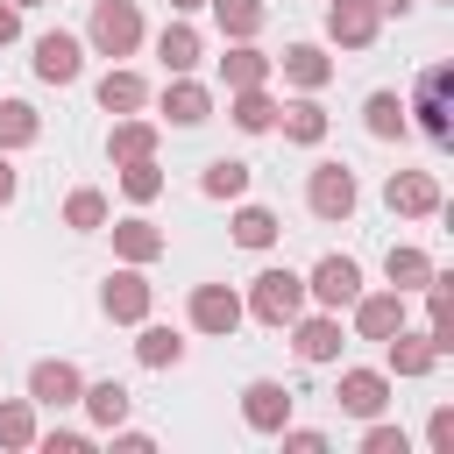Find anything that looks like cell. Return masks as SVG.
Listing matches in <instances>:
<instances>
[{
	"mask_svg": "<svg viewBox=\"0 0 454 454\" xmlns=\"http://www.w3.org/2000/svg\"><path fill=\"white\" fill-rule=\"evenodd\" d=\"M291 348H298V362H312V369L340 362V348H348L340 312H298V319H291Z\"/></svg>",
	"mask_w": 454,
	"mask_h": 454,
	"instance_id": "9c48e42d",
	"label": "cell"
},
{
	"mask_svg": "<svg viewBox=\"0 0 454 454\" xmlns=\"http://www.w3.org/2000/svg\"><path fill=\"white\" fill-rule=\"evenodd\" d=\"M248 177H255V170H248L241 156H213V163L199 170V192H206V199H241Z\"/></svg>",
	"mask_w": 454,
	"mask_h": 454,
	"instance_id": "1f68e13d",
	"label": "cell"
},
{
	"mask_svg": "<svg viewBox=\"0 0 454 454\" xmlns=\"http://www.w3.org/2000/svg\"><path fill=\"white\" fill-rule=\"evenodd\" d=\"M149 305H156V284L142 277V262L106 270V284H99V312H106L114 326H142V319H149Z\"/></svg>",
	"mask_w": 454,
	"mask_h": 454,
	"instance_id": "277c9868",
	"label": "cell"
},
{
	"mask_svg": "<svg viewBox=\"0 0 454 454\" xmlns=\"http://www.w3.org/2000/svg\"><path fill=\"white\" fill-rule=\"evenodd\" d=\"M114 447H121V454H149V447H156V440H149V433H135V426H128V419H121V426H114Z\"/></svg>",
	"mask_w": 454,
	"mask_h": 454,
	"instance_id": "60d3db41",
	"label": "cell"
},
{
	"mask_svg": "<svg viewBox=\"0 0 454 454\" xmlns=\"http://www.w3.org/2000/svg\"><path fill=\"white\" fill-rule=\"evenodd\" d=\"M362 128H369L376 142H404V135H411V114H404L397 92H369V99H362Z\"/></svg>",
	"mask_w": 454,
	"mask_h": 454,
	"instance_id": "484cf974",
	"label": "cell"
},
{
	"mask_svg": "<svg viewBox=\"0 0 454 454\" xmlns=\"http://www.w3.org/2000/svg\"><path fill=\"white\" fill-rule=\"evenodd\" d=\"M14 7H43V0H14Z\"/></svg>",
	"mask_w": 454,
	"mask_h": 454,
	"instance_id": "bcb514c9",
	"label": "cell"
},
{
	"mask_svg": "<svg viewBox=\"0 0 454 454\" xmlns=\"http://www.w3.org/2000/svg\"><path fill=\"white\" fill-rule=\"evenodd\" d=\"M277 440H284L291 454H326V433H319V426H277Z\"/></svg>",
	"mask_w": 454,
	"mask_h": 454,
	"instance_id": "ab89813d",
	"label": "cell"
},
{
	"mask_svg": "<svg viewBox=\"0 0 454 454\" xmlns=\"http://www.w3.org/2000/svg\"><path fill=\"white\" fill-rule=\"evenodd\" d=\"M419 0H376V14H411Z\"/></svg>",
	"mask_w": 454,
	"mask_h": 454,
	"instance_id": "ee69618b",
	"label": "cell"
},
{
	"mask_svg": "<svg viewBox=\"0 0 454 454\" xmlns=\"http://www.w3.org/2000/svg\"><path fill=\"white\" fill-rule=\"evenodd\" d=\"M92 99H99V114H142V106H149V85H142V71L114 64V71L92 85Z\"/></svg>",
	"mask_w": 454,
	"mask_h": 454,
	"instance_id": "ffe728a7",
	"label": "cell"
},
{
	"mask_svg": "<svg viewBox=\"0 0 454 454\" xmlns=\"http://www.w3.org/2000/svg\"><path fill=\"white\" fill-rule=\"evenodd\" d=\"M135 362H142V369H177V362H184V333L142 319V333H135Z\"/></svg>",
	"mask_w": 454,
	"mask_h": 454,
	"instance_id": "f546056e",
	"label": "cell"
},
{
	"mask_svg": "<svg viewBox=\"0 0 454 454\" xmlns=\"http://www.w3.org/2000/svg\"><path fill=\"white\" fill-rule=\"evenodd\" d=\"M241 312L262 319V326H291V319L305 312V277H298V270H262V277L248 284Z\"/></svg>",
	"mask_w": 454,
	"mask_h": 454,
	"instance_id": "7a4b0ae2",
	"label": "cell"
},
{
	"mask_svg": "<svg viewBox=\"0 0 454 454\" xmlns=\"http://www.w3.org/2000/svg\"><path fill=\"white\" fill-rule=\"evenodd\" d=\"M433 362H440V348H433V333L426 326H397L390 340H383V369H390V383L404 376H433Z\"/></svg>",
	"mask_w": 454,
	"mask_h": 454,
	"instance_id": "4fadbf2b",
	"label": "cell"
},
{
	"mask_svg": "<svg viewBox=\"0 0 454 454\" xmlns=\"http://www.w3.org/2000/svg\"><path fill=\"white\" fill-rule=\"evenodd\" d=\"M106 220H114V206H106V192H92V184H78V192L64 199V227H71V234H99Z\"/></svg>",
	"mask_w": 454,
	"mask_h": 454,
	"instance_id": "d6a6232c",
	"label": "cell"
},
{
	"mask_svg": "<svg viewBox=\"0 0 454 454\" xmlns=\"http://www.w3.org/2000/svg\"><path fill=\"white\" fill-rule=\"evenodd\" d=\"M404 114H419V135H426V142H454V64H447V57H433V64L411 78Z\"/></svg>",
	"mask_w": 454,
	"mask_h": 454,
	"instance_id": "6da1fadb",
	"label": "cell"
},
{
	"mask_svg": "<svg viewBox=\"0 0 454 454\" xmlns=\"http://www.w3.org/2000/svg\"><path fill=\"white\" fill-rule=\"evenodd\" d=\"M78 404H85V419H92L99 433H114V426L128 419V404H135V397H128V383L99 376V383H85V390H78Z\"/></svg>",
	"mask_w": 454,
	"mask_h": 454,
	"instance_id": "cb8c5ba5",
	"label": "cell"
},
{
	"mask_svg": "<svg viewBox=\"0 0 454 454\" xmlns=\"http://www.w3.org/2000/svg\"><path fill=\"white\" fill-rule=\"evenodd\" d=\"M348 326H355V340H390L397 326H404V291H355V305H348Z\"/></svg>",
	"mask_w": 454,
	"mask_h": 454,
	"instance_id": "ba28073f",
	"label": "cell"
},
{
	"mask_svg": "<svg viewBox=\"0 0 454 454\" xmlns=\"http://www.w3.org/2000/svg\"><path fill=\"white\" fill-rule=\"evenodd\" d=\"M277 128H284V142H298V149H319V142H326V106L305 92V99L277 106Z\"/></svg>",
	"mask_w": 454,
	"mask_h": 454,
	"instance_id": "7402d4cb",
	"label": "cell"
},
{
	"mask_svg": "<svg viewBox=\"0 0 454 454\" xmlns=\"http://www.w3.org/2000/svg\"><path fill=\"white\" fill-rule=\"evenodd\" d=\"M35 397H0V447L7 454H21V447H35Z\"/></svg>",
	"mask_w": 454,
	"mask_h": 454,
	"instance_id": "4dcf8cb0",
	"label": "cell"
},
{
	"mask_svg": "<svg viewBox=\"0 0 454 454\" xmlns=\"http://www.w3.org/2000/svg\"><path fill=\"white\" fill-rule=\"evenodd\" d=\"M14 192H21V170H14L7 149H0V206H14Z\"/></svg>",
	"mask_w": 454,
	"mask_h": 454,
	"instance_id": "7bdbcfd3",
	"label": "cell"
},
{
	"mask_svg": "<svg viewBox=\"0 0 454 454\" xmlns=\"http://www.w3.org/2000/svg\"><path fill=\"white\" fill-rule=\"evenodd\" d=\"M106 156H114V163H142V156H156V121H142V114H114Z\"/></svg>",
	"mask_w": 454,
	"mask_h": 454,
	"instance_id": "603a6c76",
	"label": "cell"
},
{
	"mask_svg": "<svg viewBox=\"0 0 454 454\" xmlns=\"http://www.w3.org/2000/svg\"><path fill=\"white\" fill-rule=\"evenodd\" d=\"M14 35H21V7H14V0H0V50H7Z\"/></svg>",
	"mask_w": 454,
	"mask_h": 454,
	"instance_id": "b9f144b4",
	"label": "cell"
},
{
	"mask_svg": "<svg viewBox=\"0 0 454 454\" xmlns=\"http://www.w3.org/2000/svg\"><path fill=\"white\" fill-rule=\"evenodd\" d=\"M156 57H163V71H192L199 57H206V35L177 14V21H163V35H156Z\"/></svg>",
	"mask_w": 454,
	"mask_h": 454,
	"instance_id": "d4e9b609",
	"label": "cell"
},
{
	"mask_svg": "<svg viewBox=\"0 0 454 454\" xmlns=\"http://www.w3.org/2000/svg\"><path fill=\"white\" fill-rule=\"evenodd\" d=\"M163 121H170V128H199V121H213V92H206L192 71H170V85H163Z\"/></svg>",
	"mask_w": 454,
	"mask_h": 454,
	"instance_id": "e0dca14e",
	"label": "cell"
},
{
	"mask_svg": "<svg viewBox=\"0 0 454 454\" xmlns=\"http://www.w3.org/2000/svg\"><path fill=\"white\" fill-rule=\"evenodd\" d=\"M213 7V21H220V35L227 43H255L262 35V21H270V7L262 0H206Z\"/></svg>",
	"mask_w": 454,
	"mask_h": 454,
	"instance_id": "4316f807",
	"label": "cell"
},
{
	"mask_svg": "<svg viewBox=\"0 0 454 454\" xmlns=\"http://www.w3.org/2000/svg\"><path fill=\"white\" fill-rule=\"evenodd\" d=\"M106 234H114V255H121V262H142V270H149V262H156V255L170 248V234H163L156 220H142V213H128V220H114Z\"/></svg>",
	"mask_w": 454,
	"mask_h": 454,
	"instance_id": "ac0fdd59",
	"label": "cell"
},
{
	"mask_svg": "<svg viewBox=\"0 0 454 454\" xmlns=\"http://www.w3.org/2000/svg\"><path fill=\"white\" fill-rule=\"evenodd\" d=\"M270 57L255 50V43H227V57H220V78H227V92H241V85H270Z\"/></svg>",
	"mask_w": 454,
	"mask_h": 454,
	"instance_id": "83f0119b",
	"label": "cell"
},
{
	"mask_svg": "<svg viewBox=\"0 0 454 454\" xmlns=\"http://www.w3.org/2000/svg\"><path fill=\"white\" fill-rule=\"evenodd\" d=\"M305 206H312V220H348L355 206H362V192H355V170L348 163H312V177H305Z\"/></svg>",
	"mask_w": 454,
	"mask_h": 454,
	"instance_id": "8992f818",
	"label": "cell"
},
{
	"mask_svg": "<svg viewBox=\"0 0 454 454\" xmlns=\"http://www.w3.org/2000/svg\"><path fill=\"white\" fill-rule=\"evenodd\" d=\"M426 447H433V454H454V404H433V419H426Z\"/></svg>",
	"mask_w": 454,
	"mask_h": 454,
	"instance_id": "74e56055",
	"label": "cell"
},
{
	"mask_svg": "<svg viewBox=\"0 0 454 454\" xmlns=\"http://www.w3.org/2000/svg\"><path fill=\"white\" fill-rule=\"evenodd\" d=\"M277 234H284V227H277L270 206H234V241H241V248H270Z\"/></svg>",
	"mask_w": 454,
	"mask_h": 454,
	"instance_id": "e575fe53",
	"label": "cell"
},
{
	"mask_svg": "<svg viewBox=\"0 0 454 454\" xmlns=\"http://www.w3.org/2000/svg\"><path fill=\"white\" fill-rule=\"evenodd\" d=\"M241 426L262 433V440H277V426H291V390H284L277 376H255V383L241 390Z\"/></svg>",
	"mask_w": 454,
	"mask_h": 454,
	"instance_id": "7c38bea8",
	"label": "cell"
},
{
	"mask_svg": "<svg viewBox=\"0 0 454 454\" xmlns=\"http://www.w3.org/2000/svg\"><path fill=\"white\" fill-rule=\"evenodd\" d=\"M114 170H121V192H128L135 206L163 199V170H156V156H142V163H114Z\"/></svg>",
	"mask_w": 454,
	"mask_h": 454,
	"instance_id": "d590c367",
	"label": "cell"
},
{
	"mask_svg": "<svg viewBox=\"0 0 454 454\" xmlns=\"http://www.w3.org/2000/svg\"><path fill=\"white\" fill-rule=\"evenodd\" d=\"M199 7H206V0H170V14H199Z\"/></svg>",
	"mask_w": 454,
	"mask_h": 454,
	"instance_id": "f6af8a7d",
	"label": "cell"
},
{
	"mask_svg": "<svg viewBox=\"0 0 454 454\" xmlns=\"http://www.w3.org/2000/svg\"><path fill=\"white\" fill-rule=\"evenodd\" d=\"M355 291H362V262L355 255H319L305 270V305H319V312H348Z\"/></svg>",
	"mask_w": 454,
	"mask_h": 454,
	"instance_id": "5b68a950",
	"label": "cell"
},
{
	"mask_svg": "<svg viewBox=\"0 0 454 454\" xmlns=\"http://www.w3.org/2000/svg\"><path fill=\"white\" fill-rule=\"evenodd\" d=\"M433 270H440V262H433L419 241H390V255H383V277H390V291H404V298H411V291H426V277H433Z\"/></svg>",
	"mask_w": 454,
	"mask_h": 454,
	"instance_id": "44dd1931",
	"label": "cell"
},
{
	"mask_svg": "<svg viewBox=\"0 0 454 454\" xmlns=\"http://www.w3.org/2000/svg\"><path fill=\"white\" fill-rule=\"evenodd\" d=\"M227 114H234L241 135H270V128H277V99H270V85H241V92L227 99Z\"/></svg>",
	"mask_w": 454,
	"mask_h": 454,
	"instance_id": "f1b7e54d",
	"label": "cell"
},
{
	"mask_svg": "<svg viewBox=\"0 0 454 454\" xmlns=\"http://www.w3.org/2000/svg\"><path fill=\"white\" fill-rule=\"evenodd\" d=\"M376 28H383L376 0H326V43H340V50H369Z\"/></svg>",
	"mask_w": 454,
	"mask_h": 454,
	"instance_id": "2e32d148",
	"label": "cell"
},
{
	"mask_svg": "<svg viewBox=\"0 0 454 454\" xmlns=\"http://www.w3.org/2000/svg\"><path fill=\"white\" fill-rule=\"evenodd\" d=\"M35 78L43 85H78V71H85V35H71V28H50V35H35Z\"/></svg>",
	"mask_w": 454,
	"mask_h": 454,
	"instance_id": "30bf717a",
	"label": "cell"
},
{
	"mask_svg": "<svg viewBox=\"0 0 454 454\" xmlns=\"http://www.w3.org/2000/svg\"><path fill=\"white\" fill-rule=\"evenodd\" d=\"M184 312H192V333H213V340H227V333L248 319L234 284H192V305H184Z\"/></svg>",
	"mask_w": 454,
	"mask_h": 454,
	"instance_id": "52a82bcc",
	"label": "cell"
},
{
	"mask_svg": "<svg viewBox=\"0 0 454 454\" xmlns=\"http://www.w3.org/2000/svg\"><path fill=\"white\" fill-rule=\"evenodd\" d=\"M277 71H284V85H298V92H319L326 78H333V57L319 50V43H291L284 57H270Z\"/></svg>",
	"mask_w": 454,
	"mask_h": 454,
	"instance_id": "d6986e66",
	"label": "cell"
},
{
	"mask_svg": "<svg viewBox=\"0 0 454 454\" xmlns=\"http://www.w3.org/2000/svg\"><path fill=\"white\" fill-rule=\"evenodd\" d=\"M43 135V114L28 106V99H0V149L14 156V149H28Z\"/></svg>",
	"mask_w": 454,
	"mask_h": 454,
	"instance_id": "836d02e7",
	"label": "cell"
},
{
	"mask_svg": "<svg viewBox=\"0 0 454 454\" xmlns=\"http://www.w3.org/2000/svg\"><path fill=\"white\" fill-rule=\"evenodd\" d=\"M333 404H340L348 419H383V404H390V369H340Z\"/></svg>",
	"mask_w": 454,
	"mask_h": 454,
	"instance_id": "9a60e30c",
	"label": "cell"
},
{
	"mask_svg": "<svg viewBox=\"0 0 454 454\" xmlns=\"http://www.w3.org/2000/svg\"><path fill=\"white\" fill-rule=\"evenodd\" d=\"M78 390H85L78 362H64V355H43V362H28V397H35V404L64 411V404H78Z\"/></svg>",
	"mask_w": 454,
	"mask_h": 454,
	"instance_id": "5bb4252c",
	"label": "cell"
},
{
	"mask_svg": "<svg viewBox=\"0 0 454 454\" xmlns=\"http://www.w3.org/2000/svg\"><path fill=\"white\" fill-rule=\"evenodd\" d=\"M383 206L397 220H433L440 213V177L433 170H390L383 177Z\"/></svg>",
	"mask_w": 454,
	"mask_h": 454,
	"instance_id": "8fae6325",
	"label": "cell"
},
{
	"mask_svg": "<svg viewBox=\"0 0 454 454\" xmlns=\"http://www.w3.org/2000/svg\"><path fill=\"white\" fill-rule=\"evenodd\" d=\"M411 440H404V426H383V419H369V433H362V454H404Z\"/></svg>",
	"mask_w": 454,
	"mask_h": 454,
	"instance_id": "8d00e7d4",
	"label": "cell"
},
{
	"mask_svg": "<svg viewBox=\"0 0 454 454\" xmlns=\"http://www.w3.org/2000/svg\"><path fill=\"white\" fill-rule=\"evenodd\" d=\"M85 43H92L99 57H135V50H142V7H135V0H92Z\"/></svg>",
	"mask_w": 454,
	"mask_h": 454,
	"instance_id": "3957f363",
	"label": "cell"
},
{
	"mask_svg": "<svg viewBox=\"0 0 454 454\" xmlns=\"http://www.w3.org/2000/svg\"><path fill=\"white\" fill-rule=\"evenodd\" d=\"M35 447H50V454H85L92 433H78V426H50V433H35Z\"/></svg>",
	"mask_w": 454,
	"mask_h": 454,
	"instance_id": "f35d334b",
	"label": "cell"
}]
</instances>
